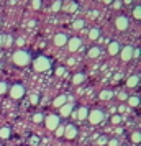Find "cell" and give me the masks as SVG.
I'll use <instances>...</instances> for the list:
<instances>
[{
	"label": "cell",
	"instance_id": "obj_3",
	"mask_svg": "<svg viewBox=\"0 0 141 146\" xmlns=\"http://www.w3.org/2000/svg\"><path fill=\"white\" fill-rule=\"evenodd\" d=\"M8 94H10V97L13 100H20L25 97V94H26V89L23 84H13L12 87H8Z\"/></svg>",
	"mask_w": 141,
	"mask_h": 146
},
{
	"label": "cell",
	"instance_id": "obj_8",
	"mask_svg": "<svg viewBox=\"0 0 141 146\" xmlns=\"http://www.w3.org/2000/svg\"><path fill=\"white\" fill-rule=\"evenodd\" d=\"M66 46L69 48V51H71V53H75V51L82 46V40H81V38H77V36H74V38H69Z\"/></svg>",
	"mask_w": 141,
	"mask_h": 146
},
{
	"label": "cell",
	"instance_id": "obj_20",
	"mask_svg": "<svg viewBox=\"0 0 141 146\" xmlns=\"http://www.w3.org/2000/svg\"><path fill=\"white\" fill-rule=\"evenodd\" d=\"M87 56L89 58H92V59H94V58H99V56H100V48L99 46H92L90 49H89Z\"/></svg>",
	"mask_w": 141,
	"mask_h": 146
},
{
	"label": "cell",
	"instance_id": "obj_32",
	"mask_svg": "<svg viewBox=\"0 0 141 146\" xmlns=\"http://www.w3.org/2000/svg\"><path fill=\"white\" fill-rule=\"evenodd\" d=\"M107 146H120V143H118V139L117 138H112L107 141Z\"/></svg>",
	"mask_w": 141,
	"mask_h": 146
},
{
	"label": "cell",
	"instance_id": "obj_19",
	"mask_svg": "<svg viewBox=\"0 0 141 146\" xmlns=\"http://www.w3.org/2000/svg\"><path fill=\"white\" fill-rule=\"evenodd\" d=\"M87 115H89V108H85V107H81L75 113V117H79V120H87Z\"/></svg>",
	"mask_w": 141,
	"mask_h": 146
},
{
	"label": "cell",
	"instance_id": "obj_15",
	"mask_svg": "<svg viewBox=\"0 0 141 146\" xmlns=\"http://www.w3.org/2000/svg\"><path fill=\"white\" fill-rule=\"evenodd\" d=\"M99 97H100V100H110L112 97H113V90H110V89H103Z\"/></svg>",
	"mask_w": 141,
	"mask_h": 146
},
{
	"label": "cell",
	"instance_id": "obj_12",
	"mask_svg": "<svg viewBox=\"0 0 141 146\" xmlns=\"http://www.w3.org/2000/svg\"><path fill=\"white\" fill-rule=\"evenodd\" d=\"M72 112H74V104L72 102H66L61 107V117H69Z\"/></svg>",
	"mask_w": 141,
	"mask_h": 146
},
{
	"label": "cell",
	"instance_id": "obj_30",
	"mask_svg": "<svg viewBox=\"0 0 141 146\" xmlns=\"http://www.w3.org/2000/svg\"><path fill=\"white\" fill-rule=\"evenodd\" d=\"M121 115H113V117H112V123H113V125H120L121 123Z\"/></svg>",
	"mask_w": 141,
	"mask_h": 146
},
{
	"label": "cell",
	"instance_id": "obj_17",
	"mask_svg": "<svg viewBox=\"0 0 141 146\" xmlns=\"http://www.w3.org/2000/svg\"><path fill=\"white\" fill-rule=\"evenodd\" d=\"M61 10H64V12H67V13H72V12L77 10V3H75V2H67L66 7H62Z\"/></svg>",
	"mask_w": 141,
	"mask_h": 146
},
{
	"label": "cell",
	"instance_id": "obj_40",
	"mask_svg": "<svg viewBox=\"0 0 141 146\" xmlns=\"http://www.w3.org/2000/svg\"><path fill=\"white\" fill-rule=\"evenodd\" d=\"M3 41H5V36H3V35H0V46H3Z\"/></svg>",
	"mask_w": 141,
	"mask_h": 146
},
{
	"label": "cell",
	"instance_id": "obj_34",
	"mask_svg": "<svg viewBox=\"0 0 141 146\" xmlns=\"http://www.w3.org/2000/svg\"><path fill=\"white\" fill-rule=\"evenodd\" d=\"M13 43V40H12V36H5V41H3V46H10Z\"/></svg>",
	"mask_w": 141,
	"mask_h": 146
},
{
	"label": "cell",
	"instance_id": "obj_1",
	"mask_svg": "<svg viewBox=\"0 0 141 146\" xmlns=\"http://www.w3.org/2000/svg\"><path fill=\"white\" fill-rule=\"evenodd\" d=\"M30 53L28 51H25V49H17L13 53V58H12V61H13V64L15 66H18V67H25L30 64Z\"/></svg>",
	"mask_w": 141,
	"mask_h": 146
},
{
	"label": "cell",
	"instance_id": "obj_6",
	"mask_svg": "<svg viewBox=\"0 0 141 146\" xmlns=\"http://www.w3.org/2000/svg\"><path fill=\"white\" fill-rule=\"evenodd\" d=\"M44 123H46V128L48 130H56L58 126L61 125V118L58 115H48L46 118H44Z\"/></svg>",
	"mask_w": 141,
	"mask_h": 146
},
{
	"label": "cell",
	"instance_id": "obj_33",
	"mask_svg": "<svg viewBox=\"0 0 141 146\" xmlns=\"http://www.w3.org/2000/svg\"><path fill=\"white\" fill-rule=\"evenodd\" d=\"M54 133H56V136H62V135H64V126L59 125L56 130H54Z\"/></svg>",
	"mask_w": 141,
	"mask_h": 146
},
{
	"label": "cell",
	"instance_id": "obj_21",
	"mask_svg": "<svg viewBox=\"0 0 141 146\" xmlns=\"http://www.w3.org/2000/svg\"><path fill=\"white\" fill-rule=\"evenodd\" d=\"M62 3H64V0H54L53 3H51V12H61Z\"/></svg>",
	"mask_w": 141,
	"mask_h": 146
},
{
	"label": "cell",
	"instance_id": "obj_24",
	"mask_svg": "<svg viewBox=\"0 0 141 146\" xmlns=\"http://www.w3.org/2000/svg\"><path fill=\"white\" fill-rule=\"evenodd\" d=\"M0 138H3V139L10 138V128H7V126L0 128Z\"/></svg>",
	"mask_w": 141,
	"mask_h": 146
},
{
	"label": "cell",
	"instance_id": "obj_13",
	"mask_svg": "<svg viewBox=\"0 0 141 146\" xmlns=\"http://www.w3.org/2000/svg\"><path fill=\"white\" fill-rule=\"evenodd\" d=\"M140 84V76H130L126 80V86L130 87V89H133V87H136Z\"/></svg>",
	"mask_w": 141,
	"mask_h": 146
},
{
	"label": "cell",
	"instance_id": "obj_36",
	"mask_svg": "<svg viewBox=\"0 0 141 146\" xmlns=\"http://www.w3.org/2000/svg\"><path fill=\"white\" fill-rule=\"evenodd\" d=\"M30 102H31V104H38V95H31V97H30Z\"/></svg>",
	"mask_w": 141,
	"mask_h": 146
},
{
	"label": "cell",
	"instance_id": "obj_5",
	"mask_svg": "<svg viewBox=\"0 0 141 146\" xmlns=\"http://www.w3.org/2000/svg\"><path fill=\"white\" fill-rule=\"evenodd\" d=\"M115 27H117L118 31H126L128 28H130V20H128L125 15H118L115 18Z\"/></svg>",
	"mask_w": 141,
	"mask_h": 146
},
{
	"label": "cell",
	"instance_id": "obj_37",
	"mask_svg": "<svg viewBox=\"0 0 141 146\" xmlns=\"http://www.w3.org/2000/svg\"><path fill=\"white\" fill-rule=\"evenodd\" d=\"M56 74H58V76H62V74H64V67H58V69H56Z\"/></svg>",
	"mask_w": 141,
	"mask_h": 146
},
{
	"label": "cell",
	"instance_id": "obj_11",
	"mask_svg": "<svg viewBox=\"0 0 141 146\" xmlns=\"http://www.w3.org/2000/svg\"><path fill=\"white\" fill-rule=\"evenodd\" d=\"M120 49H121V46H120V43H118V41H110V43H108L107 51H108L110 56H117V54L120 53Z\"/></svg>",
	"mask_w": 141,
	"mask_h": 146
},
{
	"label": "cell",
	"instance_id": "obj_9",
	"mask_svg": "<svg viewBox=\"0 0 141 146\" xmlns=\"http://www.w3.org/2000/svg\"><path fill=\"white\" fill-rule=\"evenodd\" d=\"M67 40H69V36H67L66 33H58V35H54L53 43L58 48H62V46H66L67 44Z\"/></svg>",
	"mask_w": 141,
	"mask_h": 146
},
{
	"label": "cell",
	"instance_id": "obj_28",
	"mask_svg": "<svg viewBox=\"0 0 141 146\" xmlns=\"http://www.w3.org/2000/svg\"><path fill=\"white\" fill-rule=\"evenodd\" d=\"M7 92H8V84L7 82H0V95H3Z\"/></svg>",
	"mask_w": 141,
	"mask_h": 146
},
{
	"label": "cell",
	"instance_id": "obj_29",
	"mask_svg": "<svg viewBox=\"0 0 141 146\" xmlns=\"http://www.w3.org/2000/svg\"><path fill=\"white\" fill-rule=\"evenodd\" d=\"M107 141H108L107 136H99V138H97V145L99 146H105L107 145Z\"/></svg>",
	"mask_w": 141,
	"mask_h": 146
},
{
	"label": "cell",
	"instance_id": "obj_2",
	"mask_svg": "<svg viewBox=\"0 0 141 146\" xmlns=\"http://www.w3.org/2000/svg\"><path fill=\"white\" fill-rule=\"evenodd\" d=\"M33 69L36 72H46L51 69V61L48 59L46 56H38L33 61Z\"/></svg>",
	"mask_w": 141,
	"mask_h": 146
},
{
	"label": "cell",
	"instance_id": "obj_26",
	"mask_svg": "<svg viewBox=\"0 0 141 146\" xmlns=\"http://www.w3.org/2000/svg\"><path fill=\"white\" fill-rule=\"evenodd\" d=\"M31 7H33V10H41L43 0H31Z\"/></svg>",
	"mask_w": 141,
	"mask_h": 146
},
{
	"label": "cell",
	"instance_id": "obj_35",
	"mask_svg": "<svg viewBox=\"0 0 141 146\" xmlns=\"http://www.w3.org/2000/svg\"><path fill=\"white\" fill-rule=\"evenodd\" d=\"M118 99H120V100H126L128 95H126L125 92H120V94H118Z\"/></svg>",
	"mask_w": 141,
	"mask_h": 146
},
{
	"label": "cell",
	"instance_id": "obj_7",
	"mask_svg": "<svg viewBox=\"0 0 141 146\" xmlns=\"http://www.w3.org/2000/svg\"><path fill=\"white\" fill-rule=\"evenodd\" d=\"M133 49L134 48L133 46H123L120 49V58H121V61H125V62H128V61H131L133 59Z\"/></svg>",
	"mask_w": 141,
	"mask_h": 146
},
{
	"label": "cell",
	"instance_id": "obj_39",
	"mask_svg": "<svg viewBox=\"0 0 141 146\" xmlns=\"http://www.w3.org/2000/svg\"><path fill=\"white\" fill-rule=\"evenodd\" d=\"M115 0H102V3H105V5H112Z\"/></svg>",
	"mask_w": 141,
	"mask_h": 146
},
{
	"label": "cell",
	"instance_id": "obj_22",
	"mask_svg": "<svg viewBox=\"0 0 141 146\" xmlns=\"http://www.w3.org/2000/svg\"><path fill=\"white\" fill-rule=\"evenodd\" d=\"M126 102H128L130 107H138L140 105V97H138V95H131V97L126 99Z\"/></svg>",
	"mask_w": 141,
	"mask_h": 146
},
{
	"label": "cell",
	"instance_id": "obj_42",
	"mask_svg": "<svg viewBox=\"0 0 141 146\" xmlns=\"http://www.w3.org/2000/svg\"><path fill=\"white\" fill-rule=\"evenodd\" d=\"M125 3H131V0H125Z\"/></svg>",
	"mask_w": 141,
	"mask_h": 146
},
{
	"label": "cell",
	"instance_id": "obj_18",
	"mask_svg": "<svg viewBox=\"0 0 141 146\" xmlns=\"http://www.w3.org/2000/svg\"><path fill=\"white\" fill-rule=\"evenodd\" d=\"M99 38H100V30H99V28H90V31H89V40L95 41V40H99Z\"/></svg>",
	"mask_w": 141,
	"mask_h": 146
},
{
	"label": "cell",
	"instance_id": "obj_38",
	"mask_svg": "<svg viewBox=\"0 0 141 146\" xmlns=\"http://www.w3.org/2000/svg\"><path fill=\"white\" fill-rule=\"evenodd\" d=\"M17 44H18V46H23V44H25V40H23V38H18V40H17Z\"/></svg>",
	"mask_w": 141,
	"mask_h": 146
},
{
	"label": "cell",
	"instance_id": "obj_25",
	"mask_svg": "<svg viewBox=\"0 0 141 146\" xmlns=\"http://www.w3.org/2000/svg\"><path fill=\"white\" fill-rule=\"evenodd\" d=\"M131 141H133L134 145H140V141H141V133H140V131H133V133H131Z\"/></svg>",
	"mask_w": 141,
	"mask_h": 146
},
{
	"label": "cell",
	"instance_id": "obj_23",
	"mask_svg": "<svg viewBox=\"0 0 141 146\" xmlns=\"http://www.w3.org/2000/svg\"><path fill=\"white\" fill-rule=\"evenodd\" d=\"M84 27H85V21L82 20V18H77V20H74V23H72V28H74V30H82Z\"/></svg>",
	"mask_w": 141,
	"mask_h": 146
},
{
	"label": "cell",
	"instance_id": "obj_4",
	"mask_svg": "<svg viewBox=\"0 0 141 146\" xmlns=\"http://www.w3.org/2000/svg\"><path fill=\"white\" fill-rule=\"evenodd\" d=\"M103 118H105V113L102 112V110H99V108L89 110L87 120L92 123V125H99V123H102V121H103Z\"/></svg>",
	"mask_w": 141,
	"mask_h": 146
},
{
	"label": "cell",
	"instance_id": "obj_31",
	"mask_svg": "<svg viewBox=\"0 0 141 146\" xmlns=\"http://www.w3.org/2000/svg\"><path fill=\"white\" fill-rule=\"evenodd\" d=\"M43 118H44V117H43L41 113H34V115H33V121H34V123H41Z\"/></svg>",
	"mask_w": 141,
	"mask_h": 146
},
{
	"label": "cell",
	"instance_id": "obj_41",
	"mask_svg": "<svg viewBox=\"0 0 141 146\" xmlns=\"http://www.w3.org/2000/svg\"><path fill=\"white\" fill-rule=\"evenodd\" d=\"M115 7H117V8L121 7V2H120V0H117V2H115Z\"/></svg>",
	"mask_w": 141,
	"mask_h": 146
},
{
	"label": "cell",
	"instance_id": "obj_27",
	"mask_svg": "<svg viewBox=\"0 0 141 146\" xmlns=\"http://www.w3.org/2000/svg\"><path fill=\"white\" fill-rule=\"evenodd\" d=\"M133 17L136 18V20H140V18H141V7H140V5H134V8H133Z\"/></svg>",
	"mask_w": 141,
	"mask_h": 146
},
{
	"label": "cell",
	"instance_id": "obj_16",
	"mask_svg": "<svg viewBox=\"0 0 141 146\" xmlns=\"http://www.w3.org/2000/svg\"><path fill=\"white\" fill-rule=\"evenodd\" d=\"M66 102H67V97H66V95H59V97H56V99H54L53 105H54V107H58V108H61V107L64 105Z\"/></svg>",
	"mask_w": 141,
	"mask_h": 146
},
{
	"label": "cell",
	"instance_id": "obj_14",
	"mask_svg": "<svg viewBox=\"0 0 141 146\" xmlns=\"http://www.w3.org/2000/svg\"><path fill=\"white\" fill-rule=\"evenodd\" d=\"M84 80H85V74L77 72V74H74V77H72V84H74V86H81Z\"/></svg>",
	"mask_w": 141,
	"mask_h": 146
},
{
	"label": "cell",
	"instance_id": "obj_44",
	"mask_svg": "<svg viewBox=\"0 0 141 146\" xmlns=\"http://www.w3.org/2000/svg\"><path fill=\"white\" fill-rule=\"evenodd\" d=\"M121 146H123V145H121Z\"/></svg>",
	"mask_w": 141,
	"mask_h": 146
},
{
	"label": "cell",
	"instance_id": "obj_10",
	"mask_svg": "<svg viewBox=\"0 0 141 146\" xmlns=\"http://www.w3.org/2000/svg\"><path fill=\"white\" fill-rule=\"evenodd\" d=\"M64 138L67 139H74L77 136V126L75 125H66L64 126V135H62Z\"/></svg>",
	"mask_w": 141,
	"mask_h": 146
},
{
	"label": "cell",
	"instance_id": "obj_43",
	"mask_svg": "<svg viewBox=\"0 0 141 146\" xmlns=\"http://www.w3.org/2000/svg\"><path fill=\"white\" fill-rule=\"evenodd\" d=\"M0 25H2V18H0Z\"/></svg>",
	"mask_w": 141,
	"mask_h": 146
}]
</instances>
